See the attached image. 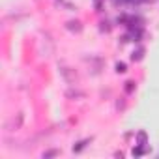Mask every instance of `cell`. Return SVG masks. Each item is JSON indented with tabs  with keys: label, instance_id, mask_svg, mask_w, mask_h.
<instances>
[{
	"label": "cell",
	"instance_id": "6da1fadb",
	"mask_svg": "<svg viewBox=\"0 0 159 159\" xmlns=\"http://www.w3.org/2000/svg\"><path fill=\"white\" fill-rule=\"evenodd\" d=\"M116 67H118V71H125V66H124V64H118Z\"/></svg>",
	"mask_w": 159,
	"mask_h": 159
}]
</instances>
